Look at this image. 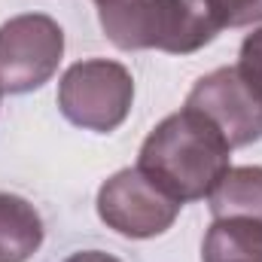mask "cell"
Returning a JSON list of instances; mask_svg holds the SVG:
<instances>
[{
	"label": "cell",
	"instance_id": "obj_1",
	"mask_svg": "<svg viewBox=\"0 0 262 262\" xmlns=\"http://www.w3.org/2000/svg\"><path fill=\"white\" fill-rule=\"evenodd\" d=\"M232 146L204 113L183 107L165 116L140 143L137 168L180 204L201 201L232 168Z\"/></svg>",
	"mask_w": 262,
	"mask_h": 262
},
{
	"label": "cell",
	"instance_id": "obj_2",
	"mask_svg": "<svg viewBox=\"0 0 262 262\" xmlns=\"http://www.w3.org/2000/svg\"><path fill=\"white\" fill-rule=\"evenodd\" d=\"M98 21L104 37L122 52L192 55L220 34L204 0H107L98 9Z\"/></svg>",
	"mask_w": 262,
	"mask_h": 262
},
{
	"label": "cell",
	"instance_id": "obj_3",
	"mask_svg": "<svg viewBox=\"0 0 262 262\" xmlns=\"http://www.w3.org/2000/svg\"><path fill=\"white\" fill-rule=\"evenodd\" d=\"M134 104V76L110 58H85L61 73L58 110L70 125L95 134L116 131Z\"/></svg>",
	"mask_w": 262,
	"mask_h": 262
},
{
	"label": "cell",
	"instance_id": "obj_4",
	"mask_svg": "<svg viewBox=\"0 0 262 262\" xmlns=\"http://www.w3.org/2000/svg\"><path fill=\"white\" fill-rule=\"evenodd\" d=\"M64 58V31L52 15L21 12L0 25V89L28 95L46 85Z\"/></svg>",
	"mask_w": 262,
	"mask_h": 262
},
{
	"label": "cell",
	"instance_id": "obj_5",
	"mask_svg": "<svg viewBox=\"0 0 262 262\" xmlns=\"http://www.w3.org/2000/svg\"><path fill=\"white\" fill-rule=\"evenodd\" d=\"M95 207L101 223L116 235L146 241V238L165 235L180 216L183 204L134 165V168L116 171L101 183Z\"/></svg>",
	"mask_w": 262,
	"mask_h": 262
},
{
	"label": "cell",
	"instance_id": "obj_6",
	"mask_svg": "<svg viewBox=\"0 0 262 262\" xmlns=\"http://www.w3.org/2000/svg\"><path fill=\"white\" fill-rule=\"evenodd\" d=\"M186 107L204 113L223 131L232 149L262 140V95L235 64L198 76L192 92L186 95Z\"/></svg>",
	"mask_w": 262,
	"mask_h": 262
},
{
	"label": "cell",
	"instance_id": "obj_7",
	"mask_svg": "<svg viewBox=\"0 0 262 262\" xmlns=\"http://www.w3.org/2000/svg\"><path fill=\"white\" fill-rule=\"evenodd\" d=\"M43 235V220L28 198L0 192V262H28Z\"/></svg>",
	"mask_w": 262,
	"mask_h": 262
},
{
	"label": "cell",
	"instance_id": "obj_8",
	"mask_svg": "<svg viewBox=\"0 0 262 262\" xmlns=\"http://www.w3.org/2000/svg\"><path fill=\"white\" fill-rule=\"evenodd\" d=\"M201 262H262V220H213L201 244Z\"/></svg>",
	"mask_w": 262,
	"mask_h": 262
},
{
	"label": "cell",
	"instance_id": "obj_9",
	"mask_svg": "<svg viewBox=\"0 0 262 262\" xmlns=\"http://www.w3.org/2000/svg\"><path fill=\"white\" fill-rule=\"evenodd\" d=\"M210 216H250L262 220V165H238L223 174V180L207 195Z\"/></svg>",
	"mask_w": 262,
	"mask_h": 262
},
{
	"label": "cell",
	"instance_id": "obj_10",
	"mask_svg": "<svg viewBox=\"0 0 262 262\" xmlns=\"http://www.w3.org/2000/svg\"><path fill=\"white\" fill-rule=\"evenodd\" d=\"M213 21L223 28H250L262 25V0H204Z\"/></svg>",
	"mask_w": 262,
	"mask_h": 262
},
{
	"label": "cell",
	"instance_id": "obj_11",
	"mask_svg": "<svg viewBox=\"0 0 262 262\" xmlns=\"http://www.w3.org/2000/svg\"><path fill=\"white\" fill-rule=\"evenodd\" d=\"M235 67L241 70V76L262 95V28H256L253 34L244 37L241 52H238V64Z\"/></svg>",
	"mask_w": 262,
	"mask_h": 262
},
{
	"label": "cell",
	"instance_id": "obj_12",
	"mask_svg": "<svg viewBox=\"0 0 262 262\" xmlns=\"http://www.w3.org/2000/svg\"><path fill=\"white\" fill-rule=\"evenodd\" d=\"M61 262H122V259H116L113 253H104V250H76Z\"/></svg>",
	"mask_w": 262,
	"mask_h": 262
},
{
	"label": "cell",
	"instance_id": "obj_13",
	"mask_svg": "<svg viewBox=\"0 0 262 262\" xmlns=\"http://www.w3.org/2000/svg\"><path fill=\"white\" fill-rule=\"evenodd\" d=\"M95 3H98V6H101V3H107V0H95Z\"/></svg>",
	"mask_w": 262,
	"mask_h": 262
},
{
	"label": "cell",
	"instance_id": "obj_14",
	"mask_svg": "<svg viewBox=\"0 0 262 262\" xmlns=\"http://www.w3.org/2000/svg\"><path fill=\"white\" fill-rule=\"evenodd\" d=\"M0 95H3V89H0Z\"/></svg>",
	"mask_w": 262,
	"mask_h": 262
}]
</instances>
